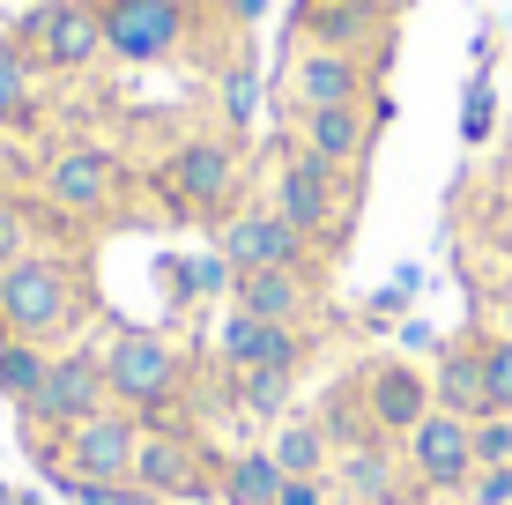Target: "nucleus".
<instances>
[{
  "mask_svg": "<svg viewBox=\"0 0 512 505\" xmlns=\"http://www.w3.org/2000/svg\"><path fill=\"white\" fill-rule=\"evenodd\" d=\"M505 186H512V164H505Z\"/></svg>",
  "mask_w": 512,
  "mask_h": 505,
  "instance_id": "58836bf2",
  "label": "nucleus"
},
{
  "mask_svg": "<svg viewBox=\"0 0 512 505\" xmlns=\"http://www.w3.org/2000/svg\"><path fill=\"white\" fill-rule=\"evenodd\" d=\"M216 253L231 260V268H305V260H327L320 246H312L297 223H282L268 201H245L238 216H223L216 223Z\"/></svg>",
  "mask_w": 512,
  "mask_h": 505,
  "instance_id": "ddd939ff",
  "label": "nucleus"
},
{
  "mask_svg": "<svg viewBox=\"0 0 512 505\" xmlns=\"http://www.w3.org/2000/svg\"><path fill=\"white\" fill-rule=\"evenodd\" d=\"M127 156L104 149V142H67L38 156V179H30V201L45 208L52 223H67V231H82V223H104L119 216V201H127Z\"/></svg>",
  "mask_w": 512,
  "mask_h": 505,
  "instance_id": "39448f33",
  "label": "nucleus"
},
{
  "mask_svg": "<svg viewBox=\"0 0 512 505\" xmlns=\"http://www.w3.org/2000/svg\"><path fill=\"white\" fill-rule=\"evenodd\" d=\"M15 505H45V498H38V491H15Z\"/></svg>",
  "mask_w": 512,
  "mask_h": 505,
  "instance_id": "e433bc0d",
  "label": "nucleus"
},
{
  "mask_svg": "<svg viewBox=\"0 0 512 505\" xmlns=\"http://www.w3.org/2000/svg\"><path fill=\"white\" fill-rule=\"evenodd\" d=\"M275 505H334V476H290Z\"/></svg>",
  "mask_w": 512,
  "mask_h": 505,
  "instance_id": "473e14b6",
  "label": "nucleus"
},
{
  "mask_svg": "<svg viewBox=\"0 0 512 505\" xmlns=\"http://www.w3.org/2000/svg\"><path fill=\"white\" fill-rule=\"evenodd\" d=\"M268 454L282 461V476H327V468H334V446H327V431H320V416H312V409L282 416L275 439H268Z\"/></svg>",
  "mask_w": 512,
  "mask_h": 505,
  "instance_id": "4be33fe9",
  "label": "nucleus"
},
{
  "mask_svg": "<svg viewBox=\"0 0 512 505\" xmlns=\"http://www.w3.org/2000/svg\"><path fill=\"white\" fill-rule=\"evenodd\" d=\"M297 402V372H238L231 379V409L253 416V424H282Z\"/></svg>",
  "mask_w": 512,
  "mask_h": 505,
  "instance_id": "393cba45",
  "label": "nucleus"
},
{
  "mask_svg": "<svg viewBox=\"0 0 512 505\" xmlns=\"http://www.w3.org/2000/svg\"><path fill=\"white\" fill-rule=\"evenodd\" d=\"M223 104H231V119H245V104H253V82H245V75H223Z\"/></svg>",
  "mask_w": 512,
  "mask_h": 505,
  "instance_id": "c9c22d12",
  "label": "nucleus"
},
{
  "mask_svg": "<svg viewBox=\"0 0 512 505\" xmlns=\"http://www.w3.org/2000/svg\"><path fill=\"white\" fill-rule=\"evenodd\" d=\"M490 134H498V82H490V67H475V75H468V97H461V142L483 149Z\"/></svg>",
  "mask_w": 512,
  "mask_h": 505,
  "instance_id": "bb28decb",
  "label": "nucleus"
},
{
  "mask_svg": "<svg viewBox=\"0 0 512 505\" xmlns=\"http://www.w3.org/2000/svg\"><path fill=\"white\" fill-rule=\"evenodd\" d=\"M0 179H38V156H23L8 142V127H0Z\"/></svg>",
  "mask_w": 512,
  "mask_h": 505,
  "instance_id": "72a5a7b5",
  "label": "nucleus"
},
{
  "mask_svg": "<svg viewBox=\"0 0 512 505\" xmlns=\"http://www.w3.org/2000/svg\"><path fill=\"white\" fill-rule=\"evenodd\" d=\"M483 364H490V409L512 416V335H490L483 342Z\"/></svg>",
  "mask_w": 512,
  "mask_h": 505,
  "instance_id": "7c9ffc66",
  "label": "nucleus"
},
{
  "mask_svg": "<svg viewBox=\"0 0 512 505\" xmlns=\"http://www.w3.org/2000/svg\"><path fill=\"white\" fill-rule=\"evenodd\" d=\"M0 194H8V186H0Z\"/></svg>",
  "mask_w": 512,
  "mask_h": 505,
  "instance_id": "ea45409f",
  "label": "nucleus"
},
{
  "mask_svg": "<svg viewBox=\"0 0 512 505\" xmlns=\"http://www.w3.org/2000/svg\"><path fill=\"white\" fill-rule=\"evenodd\" d=\"M386 23H394L386 0H297V30H305V45H334V52L386 60Z\"/></svg>",
  "mask_w": 512,
  "mask_h": 505,
  "instance_id": "f3484780",
  "label": "nucleus"
},
{
  "mask_svg": "<svg viewBox=\"0 0 512 505\" xmlns=\"http://www.w3.org/2000/svg\"><path fill=\"white\" fill-rule=\"evenodd\" d=\"M15 45L38 60V75L52 82H75L90 75L97 60H112L104 52V8L97 0H38V8L23 15V30H15Z\"/></svg>",
  "mask_w": 512,
  "mask_h": 505,
  "instance_id": "0eeeda50",
  "label": "nucleus"
},
{
  "mask_svg": "<svg viewBox=\"0 0 512 505\" xmlns=\"http://www.w3.org/2000/svg\"><path fill=\"white\" fill-rule=\"evenodd\" d=\"M38 246H45V208L23 201V194H0V268H15Z\"/></svg>",
  "mask_w": 512,
  "mask_h": 505,
  "instance_id": "a878e982",
  "label": "nucleus"
},
{
  "mask_svg": "<svg viewBox=\"0 0 512 505\" xmlns=\"http://www.w3.org/2000/svg\"><path fill=\"white\" fill-rule=\"evenodd\" d=\"M0 505H15V491H8V483H0Z\"/></svg>",
  "mask_w": 512,
  "mask_h": 505,
  "instance_id": "4c0bfd02",
  "label": "nucleus"
},
{
  "mask_svg": "<svg viewBox=\"0 0 512 505\" xmlns=\"http://www.w3.org/2000/svg\"><path fill=\"white\" fill-rule=\"evenodd\" d=\"M282 90L297 112H320V104H372L379 97V60L364 52H334V45H305L282 67Z\"/></svg>",
  "mask_w": 512,
  "mask_h": 505,
  "instance_id": "4468645a",
  "label": "nucleus"
},
{
  "mask_svg": "<svg viewBox=\"0 0 512 505\" xmlns=\"http://www.w3.org/2000/svg\"><path fill=\"white\" fill-rule=\"evenodd\" d=\"M45 372H52V350H45V342L8 335V320H0V402H15V416H23L30 402H38Z\"/></svg>",
  "mask_w": 512,
  "mask_h": 505,
  "instance_id": "5701e85b",
  "label": "nucleus"
},
{
  "mask_svg": "<svg viewBox=\"0 0 512 505\" xmlns=\"http://www.w3.org/2000/svg\"><path fill=\"white\" fill-rule=\"evenodd\" d=\"M0 127L8 134H45V104H38V60L15 38H0Z\"/></svg>",
  "mask_w": 512,
  "mask_h": 505,
  "instance_id": "aec40b11",
  "label": "nucleus"
},
{
  "mask_svg": "<svg viewBox=\"0 0 512 505\" xmlns=\"http://www.w3.org/2000/svg\"><path fill=\"white\" fill-rule=\"evenodd\" d=\"M193 0H104V52L127 67H156L186 45Z\"/></svg>",
  "mask_w": 512,
  "mask_h": 505,
  "instance_id": "1a4fd4ad",
  "label": "nucleus"
},
{
  "mask_svg": "<svg viewBox=\"0 0 512 505\" xmlns=\"http://www.w3.org/2000/svg\"><path fill=\"white\" fill-rule=\"evenodd\" d=\"M475 468H512V416H475Z\"/></svg>",
  "mask_w": 512,
  "mask_h": 505,
  "instance_id": "c85d7f7f",
  "label": "nucleus"
},
{
  "mask_svg": "<svg viewBox=\"0 0 512 505\" xmlns=\"http://www.w3.org/2000/svg\"><path fill=\"white\" fill-rule=\"evenodd\" d=\"M97 357H104V379H112V402L134 409L141 424L186 409L193 364H186V350L171 335H156V327H112V335L97 342Z\"/></svg>",
  "mask_w": 512,
  "mask_h": 505,
  "instance_id": "7ed1b4c3",
  "label": "nucleus"
},
{
  "mask_svg": "<svg viewBox=\"0 0 512 505\" xmlns=\"http://www.w3.org/2000/svg\"><path fill=\"white\" fill-rule=\"evenodd\" d=\"M327 476H334V505H423L394 439H364L349 454H334Z\"/></svg>",
  "mask_w": 512,
  "mask_h": 505,
  "instance_id": "dca6fc26",
  "label": "nucleus"
},
{
  "mask_svg": "<svg viewBox=\"0 0 512 505\" xmlns=\"http://www.w3.org/2000/svg\"><path fill=\"white\" fill-rule=\"evenodd\" d=\"M327 298V260H305V268H245L231 283V305L253 312V320H282V327H312Z\"/></svg>",
  "mask_w": 512,
  "mask_h": 505,
  "instance_id": "2eb2a0df",
  "label": "nucleus"
},
{
  "mask_svg": "<svg viewBox=\"0 0 512 505\" xmlns=\"http://www.w3.org/2000/svg\"><path fill=\"white\" fill-rule=\"evenodd\" d=\"M216 476H223V454H208V446H201V424H193L186 409L141 424L134 483L156 505H201V498H216Z\"/></svg>",
  "mask_w": 512,
  "mask_h": 505,
  "instance_id": "423d86ee",
  "label": "nucleus"
},
{
  "mask_svg": "<svg viewBox=\"0 0 512 505\" xmlns=\"http://www.w3.org/2000/svg\"><path fill=\"white\" fill-rule=\"evenodd\" d=\"M282 461L268 446H238V454H223V476H216V498L223 505H275L282 498Z\"/></svg>",
  "mask_w": 512,
  "mask_h": 505,
  "instance_id": "412c9836",
  "label": "nucleus"
},
{
  "mask_svg": "<svg viewBox=\"0 0 512 505\" xmlns=\"http://www.w3.org/2000/svg\"><path fill=\"white\" fill-rule=\"evenodd\" d=\"M483 342L490 335H453L438 342V364H431V402L453 409V416H498L490 409V364H483Z\"/></svg>",
  "mask_w": 512,
  "mask_h": 505,
  "instance_id": "a211bd4d",
  "label": "nucleus"
},
{
  "mask_svg": "<svg viewBox=\"0 0 512 505\" xmlns=\"http://www.w3.org/2000/svg\"><path fill=\"white\" fill-rule=\"evenodd\" d=\"M357 394H364V416H372V431L379 439H409V431L431 416L438 402H431V372H423L416 357H364L357 364Z\"/></svg>",
  "mask_w": 512,
  "mask_h": 505,
  "instance_id": "9d476101",
  "label": "nucleus"
},
{
  "mask_svg": "<svg viewBox=\"0 0 512 505\" xmlns=\"http://www.w3.org/2000/svg\"><path fill=\"white\" fill-rule=\"evenodd\" d=\"M149 186H156V208H164L171 223H208V231H216L223 216L245 208V142L201 127L149 171Z\"/></svg>",
  "mask_w": 512,
  "mask_h": 505,
  "instance_id": "f03ea898",
  "label": "nucleus"
},
{
  "mask_svg": "<svg viewBox=\"0 0 512 505\" xmlns=\"http://www.w3.org/2000/svg\"><path fill=\"white\" fill-rule=\"evenodd\" d=\"M297 142L312 156H327L334 171H364V156L379 142L372 104H320V112H297Z\"/></svg>",
  "mask_w": 512,
  "mask_h": 505,
  "instance_id": "6ab92c4d",
  "label": "nucleus"
},
{
  "mask_svg": "<svg viewBox=\"0 0 512 505\" xmlns=\"http://www.w3.org/2000/svg\"><path fill=\"white\" fill-rule=\"evenodd\" d=\"M312 416H320V431H327V446H334V454H349V446H364V439H379V431H372V416H364V394H357V372H349V379H334V387H327V402H320V409H312Z\"/></svg>",
  "mask_w": 512,
  "mask_h": 505,
  "instance_id": "b1692460",
  "label": "nucleus"
},
{
  "mask_svg": "<svg viewBox=\"0 0 512 505\" xmlns=\"http://www.w3.org/2000/svg\"><path fill=\"white\" fill-rule=\"evenodd\" d=\"M461 505H512V468H483V476L468 483Z\"/></svg>",
  "mask_w": 512,
  "mask_h": 505,
  "instance_id": "2f4dec72",
  "label": "nucleus"
},
{
  "mask_svg": "<svg viewBox=\"0 0 512 505\" xmlns=\"http://www.w3.org/2000/svg\"><path fill=\"white\" fill-rule=\"evenodd\" d=\"M97 409H112L104 357H97V342H67V350H52V372H45L38 402H30L23 416H38V424H52V431H75V424H90Z\"/></svg>",
  "mask_w": 512,
  "mask_h": 505,
  "instance_id": "9b49d317",
  "label": "nucleus"
},
{
  "mask_svg": "<svg viewBox=\"0 0 512 505\" xmlns=\"http://www.w3.org/2000/svg\"><path fill=\"white\" fill-rule=\"evenodd\" d=\"M401 357H423V350H438V335H431V327H423V320H401Z\"/></svg>",
  "mask_w": 512,
  "mask_h": 505,
  "instance_id": "f704fd0d",
  "label": "nucleus"
},
{
  "mask_svg": "<svg viewBox=\"0 0 512 505\" xmlns=\"http://www.w3.org/2000/svg\"><path fill=\"white\" fill-rule=\"evenodd\" d=\"M90 305H97V290H90V268H82L75 246H38L15 268H0V320L23 342H45V350L60 342L67 350L90 327Z\"/></svg>",
  "mask_w": 512,
  "mask_h": 505,
  "instance_id": "f257e3e1",
  "label": "nucleus"
},
{
  "mask_svg": "<svg viewBox=\"0 0 512 505\" xmlns=\"http://www.w3.org/2000/svg\"><path fill=\"white\" fill-rule=\"evenodd\" d=\"M416 290H423V268H394V283L372 290V305H364V312H372V320H401V312L416 305Z\"/></svg>",
  "mask_w": 512,
  "mask_h": 505,
  "instance_id": "c756f323",
  "label": "nucleus"
},
{
  "mask_svg": "<svg viewBox=\"0 0 512 505\" xmlns=\"http://www.w3.org/2000/svg\"><path fill=\"white\" fill-rule=\"evenodd\" d=\"M268 208L282 223H297L320 253H334L342 231H349V216H357V171H334L327 156H312L305 142H282L275 179H268Z\"/></svg>",
  "mask_w": 512,
  "mask_h": 505,
  "instance_id": "20e7f679",
  "label": "nucleus"
},
{
  "mask_svg": "<svg viewBox=\"0 0 512 505\" xmlns=\"http://www.w3.org/2000/svg\"><path fill=\"white\" fill-rule=\"evenodd\" d=\"M231 283H238V268H231L223 253H193V260H186V298H193V305L231 298Z\"/></svg>",
  "mask_w": 512,
  "mask_h": 505,
  "instance_id": "cd10ccee",
  "label": "nucleus"
},
{
  "mask_svg": "<svg viewBox=\"0 0 512 505\" xmlns=\"http://www.w3.org/2000/svg\"><path fill=\"white\" fill-rule=\"evenodd\" d=\"M401 461H409V483L423 505H446V498H468V483L483 476L475 468V424L453 409H431L423 424L401 439Z\"/></svg>",
  "mask_w": 512,
  "mask_h": 505,
  "instance_id": "6e6552de",
  "label": "nucleus"
},
{
  "mask_svg": "<svg viewBox=\"0 0 512 505\" xmlns=\"http://www.w3.org/2000/svg\"><path fill=\"white\" fill-rule=\"evenodd\" d=\"M97 8H104V0H97Z\"/></svg>",
  "mask_w": 512,
  "mask_h": 505,
  "instance_id": "a19ab883",
  "label": "nucleus"
},
{
  "mask_svg": "<svg viewBox=\"0 0 512 505\" xmlns=\"http://www.w3.org/2000/svg\"><path fill=\"white\" fill-rule=\"evenodd\" d=\"M134 454H141V416L134 409H97L90 424L60 431V468L82 483H134ZM52 468V476H60Z\"/></svg>",
  "mask_w": 512,
  "mask_h": 505,
  "instance_id": "f8f14e48",
  "label": "nucleus"
}]
</instances>
